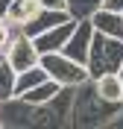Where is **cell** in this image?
<instances>
[{
  "label": "cell",
  "instance_id": "obj_13",
  "mask_svg": "<svg viewBox=\"0 0 123 129\" xmlns=\"http://www.w3.org/2000/svg\"><path fill=\"white\" fill-rule=\"evenodd\" d=\"M47 79V71L41 68V64H32V68H26V71H18V79H15V97L24 94V91H29L32 85H38V82Z\"/></svg>",
  "mask_w": 123,
  "mask_h": 129
},
{
  "label": "cell",
  "instance_id": "obj_17",
  "mask_svg": "<svg viewBox=\"0 0 123 129\" xmlns=\"http://www.w3.org/2000/svg\"><path fill=\"white\" fill-rule=\"evenodd\" d=\"M41 9H59V12H67V0H38Z\"/></svg>",
  "mask_w": 123,
  "mask_h": 129
},
{
  "label": "cell",
  "instance_id": "obj_16",
  "mask_svg": "<svg viewBox=\"0 0 123 129\" xmlns=\"http://www.w3.org/2000/svg\"><path fill=\"white\" fill-rule=\"evenodd\" d=\"M15 32H18V26H12L6 18H0V53L9 47V41L15 38Z\"/></svg>",
  "mask_w": 123,
  "mask_h": 129
},
{
  "label": "cell",
  "instance_id": "obj_8",
  "mask_svg": "<svg viewBox=\"0 0 123 129\" xmlns=\"http://www.w3.org/2000/svg\"><path fill=\"white\" fill-rule=\"evenodd\" d=\"M70 18H73L70 12H59V9H41L32 21H26V24L21 26V32H24V35H29V38H35V35H41L44 29L59 26V24H65V21H70Z\"/></svg>",
  "mask_w": 123,
  "mask_h": 129
},
{
  "label": "cell",
  "instance_id": "obj_5",
  "mask_svg": "<svg viewBox=\"0 0 123 129\" xmlns=\"http://www.w3.org/2000/svg\"><path fill=\"white\" fill-rule=\"evenodd\" d=\"M91 38H94V24H91V18H82V21H76V26L70 32V38L65 41L62 53L85 64L88 62V50H91Z\"/></svg>",
  "mask_w": 123,
  "mask_h": 129
},
{
  "label": "cell",
  "instance_id": "obj_4",
  "mask_svg": "<svg viewBox=\"0 0 123 129\" xmlns=\"http://www.w3.org/2000/svg\"><path fill=\"white\" fill-rule=\"evenodd\" d=\"M3 56L9 59V64H12L15 71H26V68L38 64L41 53H38V47H35V41L18 29V32H15V38L9 41V47L3 50Z\"/></svg>",
  "mask_w": 123,
  "mask_h": 129
},
{
  "label": "cell",
  "instance_id": "obj_20",
  "mask_svg": "<svg viewBox=\"0 0 123 129\" xmlns=\"http://www.w3.org/2000/svg\"><path fill=\"white\" fill-rule=\"evenodd\" d=\"M0 103H3V100H0Z\"/></svg>",
  "mask_w": 123,
  "mask_h": 129
},
{
  "label": "cell",
  "instance_id": "obj_7",
  "mask_svg": "<svg viewBox=\"0 0 123 129\" xmlns=\"http://www.w3.org/2000/svg\"><path fill=\"white\" fill-rule=\"evenodd\" d=\"M73 91L76 88H67V85H62V91H59L50 103H44V109H47L50 114V123L53 126H62V123H70V117H73Z\"/></svg>",
  "mask_w": 123,
  "mask_h": 129
},
{
  "label": "cell",
  "instance_id": "obj_1",
  "mask_svg": "<svg viewBox=\"0 0 123 129\" xmlns=\"http://www.w3.org/2000/svg\"><path fill=\"white\" fill-rule=\"evenodd\" d=\"M120 109H123V103L103 100L94 91V85L85 82L73 91V117H70V123L73 126H106L120 114Z\"/></svg>",
  "mask_w": 123,
  "mask_h": 129
},
{
  "label": "cell",
  "instance_id": "obj_6",
  "mask_svg": "<svg viewBox=\"0 0 123 129\" xmlns=\"http://www.w3.org/2000/svg\"><path fill=\"white\" fill-rule=\"evenodd\" d=\"M76 26V18H70V21H65V24L59 26H50V29H44L41 35H35V47H38V53H56V50L65 47V41L70 38V32H73Z\"/></svg>",
  "mask_w": 123,
  "mask_h": 129
},
{
  "label": "cell",
  "instance_id": "obj_19",
  "mask_svg": "<svg viewBox=\"0 0 123 129\" xmlns=\"http://www.w3.org/2000/svg\"><path fill=\"white\" fill-rule=\"evenodd\" d=\"M117 73H120V79H123V64H120V71H117Z\"/></svg>",
  "mask_w": 123,
  "mask_h": 129
},
{
  "label": "cell",
  "instance_id": "obj_9",
  "mask_svg": "<svg viewBox=\"0 0 123 129\" xmlns=\"http://www.w3.org/2000/svg\"><path fill=\"white\" fill-rule=\"evenodd\" d=\"M91 85L103 100H111V103H123V79L117 71L100 73V76H91Z\"/></svg>",
  "mask_w": 123,
  "mask_h": 129
},
{
  "label": "cell",
  "instance_id": "obj_10",
  "mask_svg": "<svg viewBox=\"0 0 123 129\" xmlns=\"http://www.w3.org/2000/svg\"><path fill=\"white\" fill-rule=\"evenodd\" d=\"M41 12V3L38 0H9V6H6V12H3V18H6L12 26H21L26 24V21H32L35 15Z\"/></svg>",
  "mask_w": 123,
  "mask_h": 129
},
{
  "label": "cell",
  "instance_id": "obj_3",
  "mask_svg": "<svg viewBox=\"0 0 123 129\" xmlns=\"http://www.w3.org/2000/svg\"><path fill=\"white\" fill-rule=\"evenodd\" d=\"M38 64L47 71L50 79H56L59 85H67V88H79V85L91 82L88 68H85L82 62H76V59L65 56L62 50H56V53H41Z\"/></svg>",
  "mask_w": 123,
  "mask_h": 129
},
{
  "label": "cell",
  "instance_id": "obj_15",
  "mask_svg": "<svg viewBox=\"0 0 123 129\" xmlns=\"http://www.w3.org/2000/svg\"><path fill=\"white\" fill-rule=\"evenodd\" d=\"M97 9H100V0H67V12H70L76 21L91 18Z\"/></svg>",
  "mask_w": 123,
  "mask_h": 129
},
{
  "label": "cell",
  "instance_id": "obj_12",
  "mask_svg": "<svg viewBox=\"0 0 123 129\" xmlns=\"http://www.w3.org/2000/svg\"><path fill=\"white\" fill-rule=\"evenodd\" d=\"M62 91V85H59L56 79H44V82H38V85H32L29 91H24V94H18L21 100H26V103H35V106H44V103H50L53 97Z\"/></svg>",
  "mask_w": 123,
  "mask_h": 129
},
{
  "label": "cell",
  "instance_id": "obj_2",
  "mask_svg": "<svg viewBox=\"0 0 123 129\" xmlns=\"http://www.w3.org/2000/svg\"><path fill=\"white\" fill-rule=\"evenodd\" d=\"M120 64H123V38L94 32L91 50H88V62H85L88 73L100 76V73H108V71H120Z\"/></svg>",
  "mask_w": 123,
  "mask_h": 129
},
{
  "label": "cell",
  "instance_id": "obj_18",
  "mask_svg": "<svg viewBox=\"0 0 123 129\" xmlns=\"http://www.w3.org/2000/svg\"><path fill=\"white\" fill-rule=\"evenodd\" d=\"M100 9H108V12H120V15H123V0H100Z\"/></svg>",
  "mask_w": 123,
  "mask_h": 129
},
{
  "label": "cell",
  "instance_id": "obj_11",
  "mask_svg": "<svg viewBox=\"0 0 123 129\" xmlns=\"http://www.w3.org/2000/svg\"><path fill=\"white\" fill-rule=\"evenodd\" d=\"M91 24H94V32H103V35H114V38H123V15H120V12L97 9V12L91 15Z\"/></svg>",
  "mask_w": 123,
  "mask_h": 129
},
{
  "label": "cell",
  "instance_id": "obj_14",
  "mask_svg": "<svg viewBox=\"0 0 123 129\" xmlns=\"http://www.w3.org/2000/svg\"><path fill=\"white\" fill-rule=\"evenodd\" d=\"M15 79H18V71L0 53V100H12L15 97Z\"/></svg>",
  "mask_w": 123,
  "mask_h": 129
}]
</instances>
